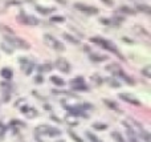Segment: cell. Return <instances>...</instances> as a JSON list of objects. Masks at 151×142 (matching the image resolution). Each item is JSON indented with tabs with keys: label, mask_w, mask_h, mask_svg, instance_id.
<instances>
[{
	"label": "cell",
	"mask_w": 151,
	"mask_h": 142,
	"mask_svg": "<svg viewBox=\"0 0 151 142\" xmlns=\"http://www.w3.org/2000/svg\"><path fill=\"white\" fill-rule=\"evenodd\" d=\"M54 65H56V68L62 73H69L70 69H72V68H70V64L66 61L65 58H58Z\"/></svg>",
	"instance_id": "8992f818"
},
{
	"label": "cell",
	"mask_w": 151,
	"mask_h": 142,
	"mask_svg": "<svg viewBox=\"0 0 151 142\" xmlns=\"http://www.w3.org/2000/svg\"><path fill=\"white\" fill-rule=\"evenodd\" d=\"M93 127L97 129V130H106V129H107V125H106V123L96 122V123H93Z\"/></svg>",
	"instance_id": "f546056e"
},
{
	"label": "cell",
	"mask_w": 151,
	"mask_h": 142,
	"mask_svg": "<svg viewBox=\"0 0 151 142\" xmlns=\"http://www.w3.org/2000/svg\"><path fill=\"white\" fill-rule=\"evenodd\" d=\"M74 8L78 9L80 12H84V13H88V15H97L100 9L96 7H92V5H86L84 3H76L74 4Z\"/></svg>",
	"instance_id": "5b68a950"
},
{
	"label": "cell",
	"mask_w": 151,
	"mask_h": 142,
	"mask_svg": "<svg viewBox=\"0 0 151 142\" xmlns=\"http://www.w3.org/2000/svg\"><path fill=\"white\" fill-rule=\"evenodd\" d=\"M90 80H92V84H93L94 86H101L102 82H104V80H102L101 76H98V74H93V76L90 77Z\"/></svg>",
	"instance_id": "ac0fdd59"
},
{
	"label": "cell",
	"mask_w": 151,
	"mask_h": 142,
	"mask_svg": "<svg viewBox=\"0 0 151 142\" xmlns=\"http://www.w3.org/2000/svg\"><path fill=\"white\" fill-rule=\"evenodd\" d=\"M85 81H84V78L82 77H77V78H73V80L70 81V85L73 86V85H78V84H84Z\"/></svg>",
	"instance_id": "d590c367"
},
{
	"label": "cell",
	"mask_w": 151,
	"mask_h": 142,
	"mask_svg": "<svg viewBox=\"0 0 151 142\" xmlns=\"http://www.w3.org/2000/svg\"><path fill=\"white\" fill-rule=\"evenodd\" d=\"M52 23H64L65 21V17H62V16H53L52 19H50Z\"/></svg>",
	"instance_id": "8d00e7d4"
},
{
	"label": "cell",
	"mask_w": 151,
	"mask_h": 142,
	"mask_svg": "<svg viewBox=\"0 0 151 142\" xmlns=\"http://www.w3.org/2000/svg\"><path fill=\"white\" fill-rule=\"evenodd\" d=\"M140 73H142L144 77L150 78L151 77V65H146L144 68H142V69H140Z\"/></svg>",
	"instance_id": "d4e9b609"
},
{
	"label": "cell",
	"mask_w": 151,
	"mask_h": 142,
	"mask_svg": "<svg viewBox=\"0 0 151 142\" xmlns=\"http://www.w3.org/2000/svg\"><path fill=\"white\" fill-rule=\"evenodd\" d=\"M66 122L70 123V125H77L78 121L76 119V117H74V115L70 114V115H68V117H66Z\"/></svg>",
	"instance_id": "836d02e7"
},
{
	"label": "cell",
	"mask_w": 151,
	"mask_h": 142,
	"mask_svg": "<svg viewBox=\"0 0 151 142\" xmlns=\"http://www.w3.org/2000/svg\"><path fill=\"white\" fill-rule=\"evenodd\" d=\"M111 137L115 139V142H125L123 137L121 135L119 131H111Z\"/></svg>",
	"instance_id": "4316f807"
},
{
	"label": "cell",
	"mask_w": 151,
	"mask_h": 142,
	"mask_svg": "<svg viewBox=\"0 0 151 142\" xmlns=\"http://www.w3.org/2000/svg\"><path fill=\"white\" fill-rule=\"evenodd\" d=\"M105 105L109 107V109H111V110H118L119 107H118V105L114 102V101H110V100H104Z\"/></svg>",
	"instance_id": "cb8c5ba5"
},
{
	"label": "cell",
	"mask_w": 151,
	"mask_h": 142,
	"mask_svg": "<svg viewBox=\"0 0 151 142\" xmlns=\"http://www.w3.org/2000/svg\"><path fill=\"white\" fill-rule=\"evenodd\" d=\"M57 142H62V141H57Z\"/></svg>",
	"instance_id": "7bdbcfd3"
},
{
	"label": "cell",
	"mask_w": 151,
	"mask_h": 142,
	"mask_svg": "<svg viewBox=\"0 0 151 142\" xmlns=\"http://www.w3.org/2000/svg\"><path fill=\"white\" fill-rule=\"evenodd\" d=\"M62 37L65 38L66 41H69L70 44H80V40H78L77 37H73V36L69 35V33H62Z\"/></svg>",
	"instance_id": "d6986e66"
},
{
	"label": "cell",
	"mask_w": 151,
	"mask_h": 142,
	"mask_svg": "<svg viewBox=\"0 0 151 142\" xmlns=\"http://www.w3.org/2000/svg\"><path fill=\"white\" fill-rule=\"evenodd\" d=\"M0 74H1V77L5 78V80H11V77L13 76V73H12V70L9 69V68H3V69L0 70Z\"/></svg>",
	"instance_id": "e0dca14e"
},
{
	"label": "cell",
	"mask_w": 151,
	"mask_h": 142,
	"mask_svg": "<svg viewBox=\"0 0 151 142\" xmlns=\"http://www.w3.org/2000/svg\"><path fill=\"white\" fill-rule=\"evenodd\" d=\"M101 23L104 24V25H111V20H110V19H105V17H102V19H101Z\"/></svg>",
	"instance_id": "f35d334b"
},
{
	"label": "cell",
	"mask_w": 151,
	"mask_h": 142,
	"mask_svg": "<svg viewBox=\"0 0 151 142\" xmlns=\"http://www.w3.org/2000/svg\"><path fill=\"white\" fill-rule=\"evenodd\" d=\"M36 9H37V12L43 13V15H48L50 12H54L53 7H41V5H36Z\"/></svg>",
	"instance_id": "9a60e30c"
},
{
	"label": "cell",
	"mask_w": 151,
	"mask_h": 142,
	"mask_svg": "<svg viewBox=\"0 0 151 142\" xmlns=\"http://www.w3.org/2000/svg\"><path fill=\"white\" fill-rule=\"evenodd\" d=\"M0 46H1V49H3L7 54H11L12 50H13V48H12L9 44H7V42H1V45H0Z\"/></svg>",
	"instance_id": "484cf974"
},
{
	"label": "cell",
	"mask_w": 151,
	"mask_h": 142,
	"mask_svg": "<svg viewBox=\"0 0 151 142\" xmlns=\"http://www.w3.org/2000/svg\"><path fill=\"white\" fill-rule=\"evenodd\" d=\"M43 80V78H41V74H39V77H37V78H36V81H37V82H40V81Z\"/></svg>",
	"instance_id": "b9f144b4"
},
{
	"label": "cell",
	"mask_w": 151,
	"mask_h": 142,
	"mask_svg": "<svg viewBox=\"0 0 151 142\" xmlns=\"http://www.w3.org/2000/svg\"><path fill=\"white\" fill-rule=\"evenodd\" d=\"M20 62H21V69L25 72V74H31L32 73V70H33V68H35V64L33 62H31V61H28L27 58H20Z\"/></svg>",
	"instance_id": "9c48e42d"
},
{
	"label": "cell",
	"mask_w": 151,
	"mask_h": 142,
	"mask_svg": "<svg viewBox=\"0 0 151 142\" xmlns=\"http://www.w3.org/2000/svg\"><path fill=\"white\" fill-rule=\"evenodd\" d=\"M118 12H122V13H125V15H135L136 13L133 8L127 7V5H122V7H119L118 8Z\"/></svg>",
	"instance_id": "2e32d148"
},
{
	"label": "cell",
	"mask_w": 151,
	"mask_h": 142,
	"mask_svg": "<svg viewBox=\"0 0 151 142\" xmlns=\"http://www.w3.org/2000/svg\"><path fill=\"white\" fill-rule=\"evenodd\" d=\"M106 70H109L110 73H113V74L115 76L119 70H122V68L119 66V64H115V62H114V64H110V65L106 66Z\"/></svg>",
	"instance_id": "5bb4252c"
},
{
	"label": "cell",
	"mask_w": 151,
	"mask_h": 142,
	"mask_svg": "<svg viewBox=\"0 0 151 142\" xmlns=\"http://www.w3.org/2000/svg\"><path fill=\"white\" fill-rule=\"evenodd\" d=\"M17 21L20 24H24V25H37L39 24V19H36L35 16H28L25 13H20L17 15Z\"/></svg>",
	"instance_id": "277c9868"
},
{
	"label": "cell",
	"mask_w": 151,
	"mask_h": 142,
	"mask_svg": "<svg viewBox=\"0 0 151 142\" xmlns=\"http://www.w3.org/2000/svg\"><path fill=\"white\" fill-rule=\"evenodd\" d=\"M61 134V131L58 130V129H54L52 126H48L47 129V135H50V137H56V135H60Z\"/></svg>",
	"instance_id": "7402d4cb"
},
{
	"label": "cell",
	"mask_w": 151,
	"mask_h": 142,
	"mask_svg": "<svg viewBox=\"0 0 151 142\" xmlns=\"http://www.w3.org/2000/svg\"><path fill=\"white\" fill-rule=\"evenodd\" d=\"M0 86H1V89H3L4 93H11V90H12L11 86H12V85L9 84V82H1Z\"/></svg>",
	"instance_id": "83f0119b"
},
{
	"label": "cell",
	"mask_w": 151,
	"mask_h": 142,
	"mask_svg": "<svg viewBox=\"0 0 151 142\" xmlns=\"http://www.w3.org/2000/svg\"><path fill=\"white\" fill-rule=\"evenodd\" d=\"M90 41L96 42V44H98V45H101L104 49H106V50H109V52L114 53L115 56H118L119 58H123V56L121 54V52L118 50V48L115 46V44H113L111 41L105 40V38H102V37H92V38H90Z\"/></svg>",
	"instance_id": "6da1fadb"
},
{
	"label": "cell",
	"mask_w": 151,
	"mask_h": 142,
	"mask_svg": "<svg viewBox=\"0 0 151 142\" xmlns=\"http://www.w3.org/2000/svg\"><path fill=\"white\" fill-rule=\"evenodd\" d=\"M52 68H53V66L50 65V64H43V65L39 66V70L40 72H50Z\"/></svg>",
	"instance_id": "f1b7e54d"
},
{
	"label": "cell",
	"mask_w": 151,
	"mask_h": 142,
	"mask_svg": "<svg viewBox=\"0 0 151 142\" xmlns=\"http://www.w3.org/2000/svg\"><path fill=\"white\" fill-rule=\"evenodd\" d=\"M73 90H77V92H88L89 90V86L84 82V84H78V85H73L72 86Z\"/></svg>",
	"instance_id": "ffe728a7"
},
{
	"label": "cell",
	"mask_w": 151,
	"mask_h": 142,
	"mask_svg": "<svg viewBox=\"0 0 151 142\" xmlns=\"http://www.w3.org/2000/svg\"><path fill=\"white\" fill-rule=\"evenodd\" d=\"M44 42H45V45H48L49 48H52V49L54 50H58V52H61V50H64V44H62L61 41H58L56 37H53L52 35H49V33H47V35H44L43 37Z\"/></svg>",
	"instance_id": "3957f363"
},
{
	"label": "cell",
	"mask_w": 151,
	"mask_h": 142,
	"mask_svg": "<svg viewBox=\"0 0 151 142\" xmlns=\"http://www.w3.org/2000/svg\"><path fill=\"white\" fill-rule=\"evenodd\" d=\"M118 97H119L121 100H123V101H126V102H129V104L135 105V106H140V101L136 100L133 94H129V93H121Z\"/></svg>",
	"instance_id": "52a82bcc"
},
{
	"label": "cell",
	"mask_w": 151,
	"mask_h": 142,
	"mask_svg": "<svg viewBox=\"0 0 151 142\" xmlns=\"http://www.w3.org/2000/svg\"><path fill=\"white\" fill-rule=\"evenodd\" d=\"M106 81H107V84L110 85L111 88H119V86H121V82H119V81L115 80V78H113V77H109Z\"/></svg>",
	"instance_id": "603a6c76"
},
{
	"label": "cell",
	"mask_w": 151,
	"mask_h": 142,
	"mask_svg": "<svg viewBox=\"0 0 151 142\" xmlns=\"http://www.w3.org/2000/svg\"><path fill=\"white\" fill-rule=\"evenodd\" d=\"M0 31H3V32H5V35H15V32L12 31L11 28H8V27H5V25H0Z\"/></svg>",
	"instance_id": "e575fe53"
},
{
	"label": "cell",
	"mask_w": 151,
	"mask_h": 142,
	"mask_svg": "<svg viewBox=\"0 0 151 142\" xmlns=\"http://www.w3.org/2000/svg\"><path fill=\"white\" fill-rule=\"evenodd\" d=\"M102 1H104L106 5H109V7H111L113 4H114V3H113V0H102Z\"/></svg>",
	"instance_id": "ab89813d"
},
{
	"label": "cell",
	"mask_w": 151,
	"mask_h": 142,
	"mask_svg": "<svg viewBox=\"0 0 151 142\" xmlns=\"http://www.w3.org/2000/svg\"><path fill=\"white\" fill-rule=\"evenodd\" d=\"M86 135H88V138L90 139V142H102L98 137H96V135H94L93 133H90V131H86Z\"/></svg>",
	"instance_id": "4dcf8cb0"
},
{
	"label": "cell",
	"mask_w": 151,
	"mask_h": 142,
	"mask_svg": "<svg viewBox=\"0 0 151 142\" xmlns=\"http://www.w3.org/2000/svg\"><path fill=\"white\" fill-rule=\"evenodd\" d=\"M89 58L93 62H102V61H106V60H107V56H102V54H100V53H90Z\"/></svg>",
	"instance_id": "8fae6325"
},
{
	"label": "cell",
	"mask_w": 151,
	"mask_h": 142,
	"mask_svg": "<svg viewBox=\"0 0 151 142\" xmlns=\"http://www.w3.org/2000/svg\"><path fill=\"white\" fill-rule=\"evenodd\" d=\"M4 40H5L7 44H9L12 48H19V49H29V48H31L29 42L23 40V38L17 37L16 35H4Z\"/></svg>",
	"instance_id": "7a4b0ae2"
},
{
	"label": "cell",
	"mask_w": 151,
	"mask_h": 142,
	"mask_svg": "<svg viewBox=\"0 0 151 142\" xmlns=\"http://www.w3.org/2000/svg\"><path fill=\"white\" fill-rule=\"evenodd\" d=\"M50 81H52L56 86H64V85H65V81L62 80V78H60V77H56V76L50 77Z\"/></svg>",
	"instance_id": "44dd1931"
},
{
	"label": "cell",
	"mask_w": 151,
	"mask_h": 142,
	"mask_svg": "<svg viewBox=\"0 0 151 142\" xmlns=\"http://www.w3.org/2000/svg\"><path fill=\"white\" fill-rule=\"evenodd\" d=\"M135 8H136V11L143 12V13H151V7H150V5H147V4H143V3L136 4Z\"/></svg>",
	"instance_id": "4fadbf2b"
},
{
	"label": "cell",
	"mask_w": 151,
	"mask_h": 142,
	"mask_svg": "<svg viewBox=\"0 0 151 142\" xmlns=\"http://www.w3.org/2000/svg\"><path fill=\"white\" fill-rule=\"evenodd\" d=\"M23 102H25V100H20V101H17V102H16V106L19 107V106H20V104H23Z\"/></svg>",
	"instance_id": "60d3db41"
},
{
	"label": "cell",
	"mask_w": 151,
	"mask_h": 142,
	"mask_svg": "<svg viewBox=\"0 0 151 142\" xmlns=\"http://www.w3.org/2000/svg\"><path fill=\"white\" fill-rule=\"evenodd\" d=\"M126 125V123H125ZM127 126V125H126ZM126 133H127V138H129V142H140V139L138 138V135L134 133V130H133L130 126H127V130H126Z\"/></svg>",
	"instance_id": "30bf717a"
},
{
	"label": "cell",
	"mask_w": 151,
	"mask_h": 142,
	"mask_svg": "<svg viewBox=\"0 0 151 142\" xmlns=\"http://www.w3.org/2000/svg\"><path fill=\"white\" fill-rule=\"evenodd\" d=\"M123 21V16H118V15H115L114 17H113V20H111V24H117V25H119Z\"/></svg>",
	"instance_id": "1f68e13d"
},
{
	"label": "cell",
	"mask_w": 151,
	"mask_h": 142,
	"mask_svg": "<svg viewBox=\"0 0 151 142\" xmlns=\"http://www.w3.org/2000/svg\"><path fill=\"white\" fill-rule=\"evenodd\" d=\"M20 111L24 115H27L28 118H35V117L39 115V111L36 110L35 107H31V106H21L20 107Z\"/></svg>",
	"instance_id": "ba28073f"
},
{
	"label": "cell",
	"mask_w": 151,
	"mask_h": 142,
	"mask_svg": "<svg viewBox=\"0 0 151 142\" xmlns=\"http://www.w3.org/2000/svg\"><path fill=\"white\" fill-rule=\"evenodd\" d=\"M140 135L143 137V139L146 142H151V137H150V134H148L147 131L144 130V129H140Z\"/></svg>",
	"instance_id": "d6a6232c"
},
{
	"label": "cell",
	"mask_w": 151,
	"mask_h": 142,
	"mask_svg": "<svg viewBox=\"0 0 151 142\" xmlns=\"http://www.w3.org/2000/svg\"><path fill=\"white\" fill-rule=\"evenodd\" d=\"M115 76H117V77H119V78H122V80H123L125 82H127V84H130V85H134V84H135V81L133 80L131 77H129L127 74H126V73L123 72V70H119V72L117 73Z\"/></svg>",
	"instance_id": "7c38bea8"
},
{
	"label": "cell",
	"mask_w": 151,
	"mask_h": 142,
	"mask_svg": "<svg viewBox=\"0 0 151 142\" xmlns=\"http://www.w3.org/2000/svg\"><path fill=\"white\" fill-rule=\"evenodd\" d=\"M69 134H70V137H72V138H73V139H74V141H76V142H84V141H82L81 138H80V137H78V135H76V134H74L73 131H70Z\"/></svg>",
	"instance_id": "74e56055"
}]
</instances>
